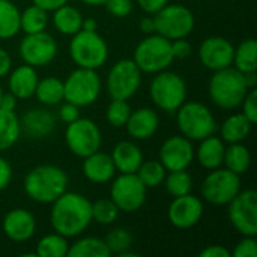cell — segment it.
Segmentation results:
<instances>
[{"mask_svg": "<svg viewBox=\"0 0 257 257\" xmlns=\"http://www.w3.org/2000/svg\"><path fill=\"white\" fill-rule=\"evenodd\" d=\"M50 223L62 236L77 238L92 223V202L81 193L66 190L51 203Z\"/></svg>", "mask_w": 257, "mask_h": 257, "instance_id": "1", "label": "cell"}, {"mask_svg": "<svg viewBox=\"0 0 257 257\" xmlns=\"http://www.w3.org/2000/svg\"><path fill=\"white\" fill-rule=\"evenodd\" d=\"M66 172L53 164H39L29 170L23 181V190L26 196L41 205H51L68 190Z\"/></svg>", "mask_w": 257, "mask_h": 257, "instance_id": "2", "label": "cell"}, {"mask_svg": "<svg viewBox=\"0 0 257 257\" xmlns=\"http://www.w3.org/2000/svg\"><path fill=\"white\" fill-rule=\"evenodd\" d=\"M248 90L250 87L245 83L244 74L233 66L214 71L208 83L211 101L223 110H233L239 107Z\"/></svg>", "mask_w": 257, "mask_h": 257, "instance_id": "3", "label": "cell"}, {"mask_svg": "<svg viewBox=\"0 0 257 257\" xmlns=\"http://www.w3.org/2000/svg\"><path fill=\"white\" fill-rule=\"evenodd\" d=\"M175 114L179 133L191 142H199L217 131V119L203 102L185 101Z\"/></svg>", "mask_w": 257, "mask_h": 257, "instance_id": "4", "label": "cell"}, {"mask_svg": "<svg viewBox=\"0 0 257 257\" xmlns=\"http://www.w3.org/2000/svg\"><path fill=\"white\" fill-rule=\"evenodd\" d=\"M69 56L78 68L98 71L108 60V44L98 30H80L71 36Z\"/></svg>", "mask_w": 257, "mask_h": 257, "instance_id": "5", "label": "cell"}, {"mask_svg": "<svg viewBox=\"0 0 257 257\" xmlns=\"http://www.w3.org/2000/svg\"><path fill=\"white\" fill-rule=\"evenodd\" d=\"M187 83L178 72L164 69L154 74L149 86V96L160 110L175 113L187 101Z\"/></svg>", "mask_w": 257, "mask_h": 257, "instance_id": "6", "label": "cell"}, {"mask_svg": "<svg viewBox=\"0 0 257 257\" xmlns=\"http://www.w3.org/2000/svg\"><path fill=\"white\" fill-rule=\"evenodd\" d=\"M133 60L142 72L157 74L173 63L175 57L172 53V41L166 39L158 33L146 35L134 48Z\"/></svg>", "mask_w": 257, "mask_h": 257, "instance_id": "7", "label": "cell"}, {"mask_svg": "<svg viewBox=\"0 0 257 257\" xmlns=\"http://www.w3.org/2000/svg\"><path fill=\"white\" fill-rule=\"evenodd\" d=\"M102 81L95 69L75 68L63 80L65 101L75 104L77 107H89L95 104L101 95Z\"/></svg>", "mask_w": 257, "mask_h": 257, "instance_id": "8", "label": "cell"}, {"mask_svg": "<svg viewBox=\"0 0 257 257\" xmlns=\"http://www.w3.org/2000/svg\"><path fill=\"white\" fill-rule=\"evenodd\" d=\"M143 72L133 59H120L111 65L105 78V90L113 99H131L140 89Z\"/></svg>", "mask_w": 257, "mask_h": 257, "instance_id": "9", "label": "cell"}, {"mask_svg": "<svg viewBox=\"0 0 257 257\" xmlns=\"http://www.w3.org/2000/svg\"><path fill=\"white\" fill-rule=\"evenodd\" d=\"M155 33L169 41L187 38L196 26L193 11L181 3H167L163 9L154 14Z\"/></svg>", "mask_w": 257, "mask_h": 257, "instance_id": "10", "label": "cell"}, {"mask_svg": "<svg viewBox=\"0 0 257 257\" xmlns=\"http://www.w3.org/2000/svg\"><path fill=\"white\" fill-rule=\"evenodd\" d=\"M241 191V176L226 167L209 170L200 184L203 200L214 206H226Z\"/></svg>", "mask_w": 257, "mask_h": 257, "instance_id": "11", "label": "cell"}, {"mask_svg": "<svg viewBox=\"0 0 257 257\" xmlns=\"http://www.w3.org/2000/svg\"><path fill=\"white\" fill-rule=\"evenodd\" d=\"M65 143L69 152L78 158H84L102 146V133L98 123L87 117H78L71 123H66Z\"/></svg>", "mask_w": 257, "mask_h": 257, "instance_id": "12", "label": "cell"}, {"mask_svg": "<svg viewBox=\"0 0 257 257\" xmlns=\"http://www.w3.org/2000/svg\"><path fill=\"white\" fill-rule=\"evenodd\" d=\"M110 182V199L120 212L133 214L143 208L148 199V188L136 173H119Z\"/></svg>", "mask_w": 257, "mask_h": 257, "instance_id": "13", "label": "cell"}, {"mask_svg": "<svg viewBox=\"0 0 257 257\" xmlns=\"http://www.w3.org/2000/svg\"><path fill=\"white\" fill-rule=\"evenodd\" d=\"M226 206L227 218L241 236H257L256 190H241Z\"/></svg>", "mask_w": 257, "mask_h": 257, "instance_id": "14", "label": "cell"}, {"mask_svg": "<svg viewBox=\"0 0 257 257\" xmlns=\"http://www.w3.org/2000/svg\"><path fill=\"white\" fill-rule=\"evenodd\" d=\"M20 57L26 65L42 68L50 65L59 51L57 41L47 30L38 33H27L20 41Z\"/></svg>", "mask_w": 257, "mask_h": 257, "instance_id": "15", "label": "cell"}, {"mask_svg": "<svg viewBox=\"0 0 257 257\" xmlns=\"http://www.w3.org/2000/svg\"><path fill=\"white\" fill-rule=\"evenodd\" d=\"M158 157L160 163L166 167L167 172L188 169L194 161L193 142L182 134L170 136L160 146Z\"/></svg>", "mask_w": 257, "mask_h": 257, "instance_id": "16", "label": "cell"}, {"mask_svg": "<svg viewBox=\"0 0 257 257\" xmlns=\"http://www.w3.org/2000/svg\"><path fill=\"white\" fill-rule=\"evenodd\" d=\"M203 202L194 194H185L179 197H172L167 208V218L170 224L176 229L187 230L194 227L203 215Z\"/></svg>", "mask_w": 257, "mask_h": 257, "instance_id": "17", "label": "cell"}, {"mask_svg": "<svg viewBox=\"0 0 257 257\" xmlns=\"http://www.w3.org/2000/svg\"><path fill=\"white\" fill-rule=\"evenodd\" d=\"M235 45L223 36H209L199 47L200 63L209 71H220L232 66Z\"/></svg>", "mask_w": 257, "mask_h": 257, "instance_id": "18", "label": "cell"}, {"mask_svg": "<svg viewBox=\"0 0 257 257\" xmlns=\"http://www.w3.org/2000/svg\"><path fill=\"white\" fill-rule=\"evenodd\" d=\"M2 229L8 239L14 242H26L36 233V220L30 211L15 208L5 214Z\"/></svg>", "mask_w": 257, "mask_h": 257, "instance_id": "19", "label": "cell"}, {"mask_svg": "<svg viewBox=\"0 0 257 257\" xmlns=\"http://www.w3.org/2000/svg\"><path fill=\"white\" fill-rule=\"evenodd\" d=\"M57 125L56 116L45 107L27 110L20 119L21 134H26L32 140L47 139Z\"/></svg>", "mask_w": 257, "mask_h": 257, "instance_id": "20", "label": "cell"}, {"mask_svg": "<svg viewBox=\"0 0 257 257\" xmlns=\"http://www.w3.org/2000/svg\"><path fill=\"white\" fill-rule=\"evenodd\" d=\"M125 128L133 140H149L157 134L160 128V114L157 113V110L149 107L131 110Z\"/></svg>", "mask_w": 257, "mask_h": 257, "instance_id": "21", "label": "cell"}, {"mask_svg": "<svg viewBox=\"0 0 257 257\" xmlns=\"http://www.w3.org/2000/svg\"><path fill=\"white\" fill-rule=\"evenodd\" d=\"M81 173L89 182L96 185L108 184L117 175L110 154L101 152V149L83 158Z\"/></svg>", "mask_w": 257, "mask_h": 257, "instance_id": "22", "label": "cell"}, {"mask_svg": "<svg viewBox=\"0 0 257 257\" xmlns=\"http://www.w3.org/2000/svg\"><path fill=\"white\" fill-rule=\"evenodd\" d=\"M8 89L12 95L17 96V99H29L35 95L39 75L36 72V68L30 65H20L14 71H9L8 74Z\"/></svg>", "mask_w": 257, "mask_h": 257, "instance_id": "23", "label": "cell"}, {"mask_svg": "<svg viewBox=\"0 0 257 257\" xmlns=\"http://www.w3.org/2000/svg\"><path fill=\"white\" fill-rule=\"evenodd\" d=\"M110 157L117 173H136L145 160L140 146L131 140L119 142L113 148Z\"/></svg>", "mask_w": 257, "mask_h": 257, "instance_id": "24", "label": "cell"}, {"mask_svg": "<svg viewBox=\"0 0 257 257\" xmlns=\"http://www.w3.org/2000/svg\"><path fill=\"white\" fill-rule=\"evenodd\" d=\"M224 149L226 143L221 140V137L211 134L199 140V146L194 149V158H197V163L209 172L223 166Z\"/></svg>", "mask_w": 257, "mask_h": 257, "instance_id": "25", "label": "cell"}, {"mask_svg": "<svg viewBox=\"0 0 257 257\" xmlns=\"http://www.w3.org/2000/svg\"><path fill=\"white\" fill-rule=\"evenodd\" d=\"M253 128V123L242 114L233 113L227 116L220 126V137L224 143H242L247 140Z\"/></svg>", "mask_w": 257, "mask_h": 257, "instance_id": "26", "label": "cell"}, {"mask_svg": "<svg viewBox=\"0 0 257 257\" xmlns=\"http://www.w3.org/2000/svg\"><path fill=\"white\" fill-rule=\"evenodd\" d=\"M83 14L80 12V9H77L72 5H62L60 8L53 11V26L54 29L66 36H72L77 32L81 30V24H83Z\"/></svg>", "mask_w": 257, "mask_h": 257, "instance_id": "27", "label": "cell"}, {"mask_svg": "<svg viewBox=\"0 0 257 257\" xmlns=\"http://www.w3.org/2000/svg\"><path fill=\"white\" fill-rule=\"evenodd\" d=\"M36 99L44 107H56L62 101H65L63 95V80L57 77H44L39 78L35 95Z\"/></svg>", "mask_w": 257, "mask_h": 257, "instance_id": "28", "label": "cell"}, {"mask_svg": "<svg viewBox=\"0 0 257 257\" xmlns=\"http://www.w3.org/2000/svg\"><path fill=\"white\" fill-rule=\"evenodd\" d=\"M250 166H251V154L244 143H230L229 146H226L223 167L242 176L244 173L248 172Z\"/></svg>", "mask_w": 257, "mask_h": 257, "instance_id": "29", "label": "cell"}, {"mask_svg": "<svg viewBox=\"0 0 257 257\" xmlns=\"http://www.w3.org/2000/svg\"><path fill=\"white\" fill-rule=\"evenodd\" d=\"M21 137L20 117L15 111L0 108V152L11 149Z\"/></svg>", "mask_w": 257, "mask_h": 257, "instance_id": "30", "label": "cell"}, {"mask_svg": "<svg viewBox=\"0 0 257 257\" xmlns=\"http://www.w3.org/2000/svg\"><path fill=\"white\" fill-rule=\"evenodd\" d=\"M232 66L242 74L257 71V41L254 38H247L235 47Z\"/></svg>", "mask_w": 257, "mask_h": 257, "instance_id": "31", "label": "cell"}, {"mask_svg": "<svg viewBox=\"0 0 257 257\" xmlns=\"http://www.w3.org/2000/svg\"><path fill=\"white\" fill-rule=\"evenodd\" d=\"M68 257H108L111 256L104 239L95 236L78 238L74 244H69Z\"/></svg>", "mask_w": 257, "mask_h": 257, "instance_id": "32", "label": "cell"}, {"mask_svg": "<svg viewBox=\"0 0 257 257\" xmlns=\"http://www.w3.org/2000/svg\"><path fill=\"white\" fill-rule=\"evenodd\" d=\"M21 11L12 0H0V39H11L20 30Z\"/></svg>", "mask_w": 257, "mask_h": 257, "instance_id": "33", "label": "cell"}, {"mask_svg": "<svg viewBox=\"0 0 257 257\" xmlns=\"http://www.w3.org/2000/svg\"><path fill=\"white\" fill-rule=\"evenodd\" d=\"M48 20V12L32 3L20 14V30L24 32V35L44 32L47 30Z\"/></svg>", "mask_w": 257, "mask_h": 257, "instance_id": "34", "label": "cell"}, {"mask_svg": "<svg viewBox=\"0 0 257 257\" xmlns=\"http://www.w3.org/2000/svg\"><path fill=\"white\" fill-rule=\"evenodd\" d=\"M69 248L68 238L62 236L60 233H48L42 236L35 248L36 257H63L66 256Z\"/></svg>", "mask_w": 257, "mask_h": 257, "instance_id": "35", "label": "cell"}, {"mask_svg": "<svg viewBox=\"0 0 257 257\" xmlns=\"http://www.w3.org/2000/svg\"><path fill=\"white\" fill-rule=\"evenodd\" d=\"M163 184L170 197H179V196L190 194L193 191V185H194L193 176L188 173L187 169L167 172Z\"/></svg>", "mask_w": 257, "mask_h": 257, "instance_id": "36", "label": "cell"}, {"mask_svg": "<svg viewBox=\"0 0 257 257\" xmlns=\"http://www.w3.org/2000/svg\"><path fill=\"white\" fill-rule=\"evenodd\" d=\"M136 175L139 176V179L143 182V185L148 190H152V188H158L160 185H163L167 170L160 163V160H151V161L143 160V163L139 167V170L136 172Z\"/></svg>", "mask_w": 257, "mask_h": 257, "instance_id": "37", "label": "cell"}, {"mask_svg": "<svg viewBox=\"0 0 257 257\" xmlns=\"http://www.w3.org/2000/svg\"><path fill=\"white\" fill-rule=\"evenodd\" d=\"M104 242H105L110 254L120 256L126 250H131L134 238H133V235H131V232L128 229L114 227L113 230H110L107 233V236L104 238Z\"/></svg>", "mask_w": 257, "mask_h": 257, "instance_id": "38", "label": "cell"}, {"mask_svg": "<svg viewBox=\"0 0 257 257\" xmlns=\"http://www.w3.org/2000/svg\"><path fill=\"white\" fill-rule=\"evenodd\" d=\"M119 209L111 199H99L92 202V221L101 226L113 224L119 217Z\"/></svg>", "mask_w": 257, "mask_h": 257, "instance_id": "39", "label": "cell"}, {"mask_svg": "<svg viewBox=\"0 0 257 257\" xmlns=\"http://www.w3.org/2000/svg\"><path fill=\"white\" fill-rule=\"evenodd\" d=\"M131 114V107L125 99H113L108 102L105 110V120L113 128H123Z\"/></svg>", "mask_w": 257, "mask_h": 257, "instance_id": "40", "label": "cell"}, {"mask_svg": "<svg viewBox=\"0 0 257 257\" xmlns=\"http://www.w3.org/2000/svg\"><path fill=\"white\" fill-rule=\"evenodd\" d=\"M104 6L107 12L114 18H126L134 9L133 0H105Z\"/></svg>", "mask_w": 257, "mask_h": 257, "instance_id": "41", "label": "cell"}, {"mask_svg": "<svg viewBox=\"0 0 257 257\" xmlns=\"http://www.w3.org/2000/svg\"><path fill=\"white\" fill-rule=\"evenodd\" d=\"M233 257H257L256 236H242V239L232 250Z\"/></svg>", "mask_w": 257, "mask_h": 257, "instance_id": "42", "label": "cell"}, {"mask_svg": "<svg viewBox=\"0 0 257 257\" xmlns=\"http://www.w3.org/2000/svg\"><path fill=\"white\" fill-rule=\"evenodd\" d=\"M242 107V114L253 123L256 125L257 122V89H250L248 93L245 95L244 101L241 102Z\"/></svg>", "mask_w": 257, "mask_h": 257, "instance_id": "43", "label": "cell"}, {"mask_svg": "<svg viewBox=\"0 0 257 257\" xmlns=\"http://www.w3.org/2000/svg\"><path fill=\"white\" fill-rule=\"evenodd\" d=\"M57 116H59V119H60L63 123H71V122H74L75 119L80 117V107H77V105L72 104V102L62 101V102L59 104Z\"/></svg>", "mask_w": 257, "mask_h": 257, "instance_id": "44", "label": "cell"}, {"mask_svg": "<svg viewBox=\"0 0 257 257\" xmlns=\"http://www.w3.org/2000/svg\"><path fill=\"white\" fill-rule=\"evenodd\" d=\"M172 53H173L175 59H187L193 53V45L190 44V41H187V38L173 39L172 41Z\"/></svg>", "mask_w": 257, "mask_h": 257, "instance_id": "45", "label": "cell"}, {"mask_svg": "<svg viewBox=\"0 0 257 257\" xmlns=\"http://www.w3.org/2000/svg\"><path fill=\"white\" fill-rule=\"evenodd\" d=\"M167 3H170V0H137V5L140 6V9L148 15L157 14Z\"/></svg>", "mask_w": 257, "mask_h": 257, "instance_id": "46", "label": "cell"}, {"mask_svg": "<svg viewBox=\"0 0 257 257\" xmlns=\"http://www.w3.org/2000/svg\"><path fill=\"white\" fill-rule=\"evenodd\" d=\"M12 181V166L8 160L0 157V191L6 190Z\"/></svg>", "mask_w": 257, "mask_h": 257, "instance_id": "47", "label": "cell"}, {"mask_svg": "<svg viewBox=\"0 0 257 257\" xmlns=\"http://www.w3.org/2000/svg\"><path fill=\"white\" fill-rule=\"evenodd\" d=\"M200 257H232V251L229 248H226L224 245H218V244H212V245H206L200 253Z\"/></svg>", "mask_w": 257, "mask_h": 257, "instance_id": "48", "label": "cell"}, {"mask_svg": "<svg viewBox=\"0 0 257 257\" xmlns=\"http://www.w3.org/2000/svg\"><path fill=\"white\" fill-rule=\"evenodd\" d=\"M11 69H12V57L8 53V50L0 47V78L6 77Z\"/></svg>", "mask_w": 257, "mask_h": 257, "instance_id": "49", "label": "cell"}, {"mask_svg": "<svg viewBox=\"0 0 257 257\" xmlns=\"http://www.w3.org/2000/svg\"><path fill=\"white\" fill-rule=\"evenodd\" d=\"M17 104H18V99H17L15 95H12L11 92H8V93L3 92V95L0 98V108L8 110V111H15Z\"/></svg>", "mask_w": 257, "mask_h": 257, "instance_id": "50", "label": "cell"}, {"mask_svg": "<svg viewBox=\"0 0 257 257\" xmlns=\"http://www.w3.org/2000/svg\"><path fill=\"white\" fill-rule=\"evenodd\" d=\"M68 2H69V0H32L33 5L42 8V9L47 11V12H53L54 9L60 8L62 5H65V3H68Z\"/></svg>", "mask_w": 257, "mask_h": 257, "instance_id": "51", "label": "cell"}, {"mask_svg": "<svg viewBox=\"0 0 257 257\" xmlns=\"http://www.w3.org/2000/svg\"><path fill=\"white\" fill-rule=\"evenodd\" d=\"M140 30L145 33V35H152V33H155V20H154V15H148L146 14V17H143L142 20H140Z\"/></svg>", "mask_w": 257, "mask_h": 257, "instance_id": "52", "label": "cell"}, {"mask_svg": "<svg viewBox=\"0 0 257 257\" xmlns=\"http://www.w3.org/2000/svg\"><path fill=\"white\" fill-rule=\"evenodd\" d=\"M81 30H89V32L98 30V21L95 18H83Z\"/></svg>", "mask_w": 257, "mask_h": 257, "instance_id": "53", "label": "cell"}, {"mask_svg": "<svg viewBox=\"0 0 257 257\" xmlns=\"http://www.w3.org/2000/svg\"><path fill=\"white\" fill-rule=\"evenodd\" d=\"M80 2L84 5H89V6H101V5H104L105 0H80Z\"/></svg>", "mask_w": 257, "mask_h": 257, "instance_id": "54", "label": "cell"}, {"mask_svg": "<svg viewBox=\"0 0 257 257\" xmlns=\"http://www.w3.org/2000/svg\"><path fill=\"white\" fill-rule=\"evenodd\" d=\"M2 95H3V89H2V86H0V98H2Z\"/></svg>", "mask_w": 257, "mask_h": 257, "instance_id": "55", "label": "cell"}]
</instances>
